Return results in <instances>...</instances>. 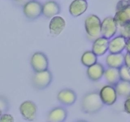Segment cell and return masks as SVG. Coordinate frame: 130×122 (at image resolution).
I'll return each instance as SVG.
<instances>
[{"instance_id":"cell-27","label":"cell","mask_w":130,"mask_h":122,"mask_svg":"<svg viewBox=\"0 0 130 122\" xmlns=\"http://www.w3.org/2000/svg\"><path fill=\"white\" fill-rule=\"evenodd\" d=\"M125 60V65L130 68V52H127L124 57Z\"/></svg>"},{"instance_id":"cell-5","label":"cell","mask_w":130,"mask_h":122,"mask_svg":"<svg viewBox=\"0 0 130 122\" xmlns=\"http://www.w3.org/2000/svg\"><path fill=\"white\" fill-rule=\"evenodd\" d=\"M30 65L35 72L48 70L49 62L46 55L41 52H35L30 58Z\"/></svg>"},{"instance_id":"cell-17","label":"cell","mask_w":130,"mask_h":122,"mask_svg":"<svg viewBox=\"0 0 130 122\" xmlns=\"http://www.w3.org/2000/svg\"><path fill=\"white\" fill-rule=\"evenodd\" d=\"M105 71L104 66L102 64L96 63L91 67H88L86 73L90 80L93 81H97L104 76Z\"/></svg>"},{"instance_id":"cell-21","label":"cell","mask_w":130,"mask_h":122,"mask_svg":"<svg viewBox=\"0 0 130 122\" xmlns=\"http://www.w3.org/2000/svg\"><path fill=\"white\" fill-rule=\"evenodd\" d=\"M114 87L119 96L128 97L130 95V81L120 80Z\"/></svg>"},{"instance_id":"cell-10","label":"cell","mask_w":130,"mask_h":122,"mask_svg":"<svg viewBox=\"0 0 130 122\" xmlns=\"http://www.w3.org/2000/svg\"><path fill=\"white\" fill-rule=\"evenodd\" d=\"M57 99L63 105L69 106L73 105L76 102L77 100V94L71 89H63L58 92Z\"/></svg>"},{"instance_id":"cell-15","label":"cell","mask_w":130,"mask_h":122,"mask_svg":"<svg viewBox=\"0 0 130 122\" xmlns=\"http://www.w3.org/2000/svg\"><path fill=\"white\" fill-rule=\"evenodd\" d=\"M88 8V3L86 0H74L69 6V13L72 17H77L83 15Z\"/></svg>"},{"instance_id":"cell-6","label":"cell","mask_w":130,"mask_h":122,"mask_svg":"<svg viewBox=\"0 0 130 122\" xmlns=\"http://www.w3.org/2000/svg\"><path fill=\"white\" fill-rule=\"evenodd\" d=\"M23 11L27 18L34 20L43 14V5L38 1L30 0L24 5Z\"/></svg>"},{"instance_id":"cell-26","label":"cell","mask_w":130,"mask_h":122,"mask_svg":"<svg viewBox=\"0 0 130 122\" xmlns=\"http://www.w3.org/2000/svg\"><path fill=\"white\" fill-rule=\"evenodd\" d=\"M124 109L126 113L130 114V95L127 97L124 104Z\"/></svg>"},{"instance_id":"cell-13","label":"cell","mask_w":130,"mask_h":122,"mask_svg":"<svg viewBox=\"0 0 130 122\" xmlns=\"http://www.w3.org/2000/svg\"><path fill=\"white\" fill-rule=\"evenodd\" d=\"M109 39L101 36L95 39L92 46V51L97 56H102L109 51Z\"/></svg>"},{"instance_id":"cell-8","label":"cell","mask_w":130,"mask_h":122,"mask_svg":"<svg viewBox=\"0 0 130 122\" xmlns=\"http://www.w3.org/2000/svg\"><path fill=\"white\" fill-rule=\"evenodd\" d=\"M118 29V23L114 18L107 17L102 22V36L109 39H110L116 34Z\"/></svg>"},{"instance_id":"cell-29","label":"cell","mask_w":130,"mask_h":122,"mask_svg":"<svg viewBox=\"0 0 130 122\" xmlns=\"http://www.w3.org/2000/svg\"><path fill=\"white\" fill-rule=\"evenodd\" d=\"M76 122H88V121H87L86 120H83V119H80V120L76 121Z\"/></svg>"},{"instance_id":"cell-20","label":"cell","mask_w":130,"mask_h":122,"mask_svg":"<svg viewBox=\"0 0 130 122\" xmlns=\"http://www.w3.org/2000/svg\"><path fill=\"white\" fill-rule=\"evenodd\" d=\"M97 57L93 51H86L81 56V63L85 67H90L97 63Z\"/></svg>"},{"instance_id":"cell-16","label":"cell","mask_w":130,"mask_h":122,"mask_svg":"<svg viewBox=\"0 0 130 122\" xmlns=\"http://www.w3.org/2000/svg\"><path fill=\"white\" fill-rule=\"evenodd\" d=\"M60 12V7L56 1H48L43 5V15L48 19H52Z\"/></svg>"},{"instance_id":"cell-25","label":"cell","mask_w":130,"mask_h":122,"mask_svg":"<svg viewBox=\"0 0 130 122\" xmlns=\"http://www.w3.org/2000/svg\"><path fill=\"white\" fill-rule=\"evenodd\" d=\"M0 122H14V118L11 114L5 113L1 115Z\"/></svg>"},{"instance_id":"cell-22","label":"cell","mask_w":130,"mask_h":122,"mask_svg":"<svg viewBox=\"0 0 130 122\" xmlns=\"http://www.w3.org/2000/svg\"><path fill=\"white\" fill-rule=\"evenodd\" d=\"M119 70L121 80L130 81V68L124 64Z\"/></svg>"},{"instance_id":"cell-28","label":"cell","mask_w":130,"mask_h":122,"mask_svg":"<svg viewBox=\"0 0 130 122\" xmlns=\"http://www.w3.org/2000/svg\"><path fill=\"white\" fill-rule=\"evenodd\" d=\"M126 50L127 52H130V38H129V39H127Z\"/></svg>"},{"instance_id":"cell-14","label":"cell","mask_w":130,"mask_h":122,"mask_svg":"<svg viewBox=\"0 0 130 122\" xmlns=\"http://www.w3.org/2000/svg\"><path fill=\"white\" fill-rule=\"evenodd\" d=\"M67 118V111L61 106L56 107L49 112L48 119L49 122H65Z\"/></svg>"},{"instance_id":"cell-30","label":"cell","mask_w":130,"mask_h":122,"mask_svg":"<svg viewBox=\"0 0 130 122\" xmlns=\"http://www.w3.org/2000/svg\"><path fill=\"white\" fill-rule=\"evenodd\" d=\"M15 1H24V0H15Z\"/></svg>"},{"instance_id":"cell-7","label":"cell","mask_w":130,"mask_h":122,"mask_svg":"<svg viewBox=\"0 0 130 122\" xmlns=\"http://www.w3.org/2000/svg\"><path fill=\"white\" fill-rule=\"evenodd\" d=\"M37 105L31 100H25L20 104L19 111L22 116L28 121H33L37 116Z\"/></svg>"},{"instance_id":"cell-2","label":"cell","mask_w":130,"mask_h":122,"mask_svg":"<svg viewBox=\"0 0 130 122\" xmlns=\"http://www.w3.org/2000/svg\"><path fill=\"white\" fill-rule=\"evenodd\" d=\"M85 27L86 33L90 38L95 39L102 36V22L96 15H90L85 21Z\"/></svg>"},{"instance_id":"cell-11","label":"cell","mask_w":130,"mask_h":122,"mask_svg":"<svg viewBox=\"0 0 130 122\" xmlns=\"http://www.w3.org/2000/svg\"><path fill=\"white\" fill-rule=\"evenodd\" d=\"M66 25V20L60 16H55L51 19L49 24L50 33L53 36H58L61 34Z\"/></svg>"},{"instance_id":"cell-18","label":"cell","mask_w":130,"mask_h":122,"mask_svg":"<svg viewBox=\"0 0 130 122\" xmlns=\"http://www.w3.org/2000/svg\"><path fill=\"white\" fill-rule=\"evenodd\" d=\"M125 55L121 53H110L106 58V64L109 67L119 69L125 64Z\"/></svg>"},{"instance_id":"cell-31","label":"cell","mask_w":130,"mask_h":122,"mask_svg":"<svg viewBox=\"0 0 130 122\" xmlns=\"http://www.w3.org/2000/svg\"><path fill=\"white\" fill-rule=\"evenodd\" d=\"M128 2H129V3H130V0H128Z\"/></svg>"},{"instance_id":"cell-24","label":"cell","mask_w":130,"mask_h":122,"mask_svg":"<svg viewBox=\"0 0 130 122\" xmlns=\"http://www.w3.org/2000/svg\"><path fill=\"white\" fill-rule=\"evenodd\" d=\"M9 109V104L6 98L1 97L0 99V111H1V115L3 113H6Z\"/></svg>"},{"instance_id":"cell-12","label":"cell","mask_w":130,"mask_h":122,"mask_svg":"<svg viewBox=\"0 0 130 122\" xmlns=\"http://www.w3.org/2000/svg\"><path fill=\"white\" fill-rule=\"evenodd\" d=\"M127 39L123 36L119 35L112 38L109 41V52L110 53H122L126 47Z\"/></svg>"},{"instance_id":"cell-4","label":"cell","mask_w":130,"mask_h":122,"mask_svg":"<svg viewBox=\"0 0 130 122\" xmlns=\"http://www.w3.org/2000/svg\"><path fill=\"white\" fill-rule=\"evenodd\" d=\"M53 75L49 70L39 72H34L32 79V85L38 90H44L52 83Z\"/></svg>"},{"instance_id":"cell-23","label":"cell","mask_w":130,"mask_h":122,"mask_svg":"<svg viewBox=\"0 0 130 122\" xmlns=\"http://www.w3.org/2000/svg\"><path fill=\"white\" fill-rule=\"evenodd\" d=\"M119 30L121 35L126 39L130 38V21L119 27Z\"/></svg>"},{"instance_id":"cell-3","label":"cell","mask_w":130,"mask_h":122,"mask_svg":"<svg viewBox=\"0 0 130 122\" xmlns=\"http://www.w3.org/2000/svg\"><path fill=\"white\" fill-rule=\"evenodd\" d=\"M114 18L119 27L130 21V3L128 0H120L117 3Z\"/></svg>"},{"instance_id":"cell-32","label":"cell","mask_w":130,"mask_h":122,"mask_svg":"<svg viewBox=\"0 0 130 122\" xmlns=\"http://www.w3.org/2000/svg\"><path fill=\"white\" fill-rule=\"evenodd\" d=\"M86 1H87V0H86Z\"/></svg>"},{"instance_id":"cell-9","label":"cell","mask_w":130,"mask_h":122,"mask_svg":"<svg viewBox=\"0 0 130 122\" xmlns=\"http://www.w3.org/2000/svg\"><path fill=\"white\" fill-rule=\"evenodd\" d=\"M99 94L103 103L107 105H113L118 99V94L115 87L112 85L104 86Z\"/></svg>"},{"instance_id":"cell-19","label":"cell","mask_w":130,"mask_h":122,"mask_svg":"<svg viewBox=\"0 0 130 122\" xmlns=\"http://www.w3.org/2000/svg\"><path fill=\"white\" fill-rule=\"evenodd\" d=\"M104 76L108 83L114 86L121 80L119 69L109 67L105 70Z\"/></svg>"},{"instance_id":"cell-1","label":"cell","mask_w":130,"mask_h":122,"mask_svg":"<svg viewBox=\"0 0 130 122\" xmlns=\"http://www.w3.org/2000/svg\"><path fill=\"white\" fill-rule=\"evenodd\" d=\"M100 94L97 92H91L86 94L81 102V109L86 114H95L101 110L104 107Z\"/></svg>"}]
</instances>
